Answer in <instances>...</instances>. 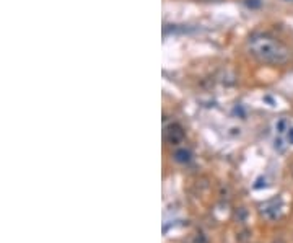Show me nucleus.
<instances>
[{"instance_id": "nucleus-5", "label": "nucleus", "mask_w": 293, "mask_h": 243, "mask_svg": "<svg viewBox=\"0 0 293 243\" xmlns=\"http://www.w3.org/2000/svg\"><path fill=\"white\" fill-rule=\"evenodd\" d=\"M277 126H278V133H283V128L287 126V123H285V121H280V123H278Z\"/></svg>"}, {"instance_id": "nucleus-1", "label": "nucleus", "mask_w": 293, "mask_h": 243, "mask_svg": "<svg viewBox=\"0 0 293 243\" xmlns=\"http://www.w3.org/2000/svg\"><path fill=\"white\" fill-rule=\"evenodd\" d=\"M246 47L249 54L256 57L259 62L272 66L287 64L292 57V51L285 44L277 41L275 38L264 35V33H254L248 38Z\"/></svg>"}, {"instance_id": "nucleus-4", "label": "nucleus", "mask_w": 293, "mask_h": 243, "mask_svg": "<svg viewBox=\"0 0 293 243\" xmlns=\"http://www.w3.org/2000/svg\"><path fill=\"white\" fill-rule=\"evenodd\" d=\"M190 243H209V242H207V238L202 235V233H197V235L190 240Z\"/></svg>"}, {"instance_id": "nucleus-3", "label": "nucleus", "mask_w": 293, "mask_h": 243, "mask_svg": "<svg viewBox=\"0 0 293 243\" xmlns=\"http://www.w3.org/2000/svg\"><path fill=\"white\" fill-rule=\"evenodd\" d=\"M190 158H192V154L188 149H178L174 152V160L178 163H189Z\"/></svg>"}, {"instance_id": "nucleus-7", "label": "nucleus", "mask_w": 293, "mask_h": 243, "mask_svg": "<svg viewBox=\"0 0 293 243\" xmlns=\"http://www.w3.org/2000/svg\"><path fill=\"white\" fill-rule=\"evenodd\" d=\"M273 243H283L282 240H273Z\"/></svg>"}, {"instance_id": "nucleus-6", "label": "nucleus", "mask_w": 293, "mask_h": 243, "mask_svg": "<svg viewBox=\"0 0 293 243\" xmlns=\"http://www.w3.org/2000/svg\"><path fill=\"white\" fill-rule=\"evenodd\" d=\"M288 142L293 144V128L288 129Z\"/></svg>"}, {"instance_id": "nucleus-2", "label": "nucleus", "mask_w": 293, "mask_h": 243, "mask_svg": "<svg viewBox=\"0 0 293 243\" xmlns=\"http://www.w3.org/2000/svg\"><path fill=\"white\" fill-rule=\"evenodd\" d=\"M165 137H166V140H168L169 144H179V142H183V139H184V129L181 128L179 124L173 123V124H169L168 128H166Z\"/></svg>"}]
</instances>
